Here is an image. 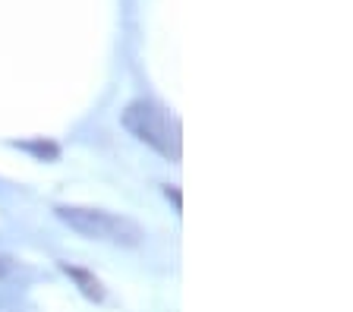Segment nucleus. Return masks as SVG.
Masks as SVG:
<instances>
[{
    "label": "nucleus",
    "instance_id": "nucleus-1",
    "mask_svg": "<svg viewBox=\"0 0 353 312\" xmlns=\"http://www.w3.org/2000/svg\"><path fill=\"white\" fill-rule=\"evenodd\" d=\"M54 215L70 227L73 233L85 240H98V243H114V246H139L145 240V231L126 215H114L104 208H88V205H57Z\"/></svg>",
    "mask_w": 353,
    "mask_h": 312
},
{
    "label": "nucleus",
    "instance_id": "nucleus-2",
    "mask_svg": "<svg viewBox=\"0 0 353 312\" xmlns=\"http://www.w3.org/2000/svg\"><path fill=\"white\" fill-rule=\"evenodd\" d=\"M123 127L158 155L180 161V129L168 114L152 101H132L123 111Z\"/></svg>",
    "mask_w": 353,
    "mask_h": 312
},
{
    "label": "nucleus",
    "instance_id": "nucleus-3",
    "mask_svg": "<svg viewBox=\"0 0 353 312\" xmlns=\"http://www.w3.org/2000/svg\"><path fill=\"white\" fill-rule=\"evenodd\" d=\"M63 271H66V275H70V278H76V281H79L82 293H88V297H95V300H101V297H104L101 284H98V281H95V278H92V275H85V271H82V268L63 265Z\"/></svg>",
    "mask_w": 353,
    "mask_h": 312
}]
</instances>
